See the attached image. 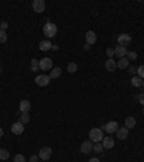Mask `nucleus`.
<instances>
[{
	"instance_id": "obj_1",
	"label": "nucleus",
	"mask_w": 144,
	"mask_h": 162,
	"mask_svg": "<svg viewBox=\"0 0 144 162\" xmlns=\"http://www.w3.org/2000/svg\"><path fill=\"white\" fill-rule=\"evenodd\" d=\"M104 139V133H102V129L94 128L89 130V140L92 143H98V142H102Z\"/></svg>"
},
{
	"instance_id": "obj_2",
	"label": "nucleus",
	"mask_w": 144,
	"mask_h": 162,
	"mask_svg": "<svg viewBox=\"0 0 144 162\" xmlns=\"http://www.w3.org/2000/svg\"><path fill=\"white\" fill-rule=\"evenodd\" d=\"M56 32H58V26H56L55 23H45V26H43V35L49 39V38H53L56 35Z\"/></svg>"
},
{
	"instance_id": "obj_3",
	"label": "nucleus",
	"mask_w": 144,
	"mask_h": 162,
	"mask_svg": "<svg viewBox=\"0 0 144 162\" xmlns=\"http://www.w3.org/2000/svg\"><path fill=\"white\" fill-rule=\"evenodd\" d=\"M35 83L38 84L39 87H46V85L50 83V77L46 75V74H40V75H38V77L35 78Z\"/></svg>"
},
{
	"instance_id": "obj_4",
	"label": "nucleus",
	"mask_w": 144,
	"mask_h": 162,
	"mask_svg": "<svg viewBox=\"0 0 144 162\" xmlns=\"http://www.w3.org/2000/svg\"><path fill=\"white\" fill-rule=\"evenodd\" d=\"M45 7H46V3H45L43 0H33V3H32V9H33V12H36V13L45 12Z\"/></svg>"
},
{
	"instance_id": "obj_5",
	"label": "nucleus",
	"mask_w": 144,
	"mask_h": 162,
	"mask_svg": "<svg viewBox=\"0 0 144 162\" xmlns=\"http://www.w3.org/2000/svg\"><path fill=\"white\" fill-rule=\"evenodd\" d=\"M50 157H52V149L48 148V146H45V148H42V149L39 151V158H40L42 161H49Z\"/></svg>"
},
{
	"instance_id": "obj_6",
	"label": "nucleus",
	"mask_w": 144,
	"mask_h": 162,
	"mask_svg": "<svg viewBox=\"0 0 144 162\" xmlns=\"http://www.w3.org/2000/svg\"><path fill=\"white\" fill-rule=\"evenodd\" d=\"M52 59L50 58H42L40 61H39V68L40 70H43V71H48V70H52Z\"/></svg>"
},
{
	"instance_id": "obj_7",
	"label": "nucleus",
	"mask_w": 144,
	"mask_h": 162,
	"mask_svg": "<svg viewBox=\"0 0 144 162\" xmlns=\"http://www.w3.org/2000/svg\"><path fill=\"white\" fill-rule=\"evenodd\" d=\"M104 129L107 130V133H115L118 130V122L117 120H111L104 126Z\"/></svg>"
},
{
	"instance_id": "obj_8",
	"label": "nucleus",
	"mask_w": 144,
	"mask_h": 162,
	"mask_svg": "<svg viewBox=\"0 0 144 162\" xmlns=\"http://www.w3.org/2000/svg\"><path fill=\"white\" fill-rule=\"evenodd\" d=\"M23 132H25V124L20 122H16L12 124V133L15 135H22Z\"/></svg>"
},
{
	"instance_id": "obj_9",
	"label": "nucleus",
	"mask_w": 144,
	"mask_h": 162,
	"mask_svg": "<svg viewBox=\"0 0 144 162\" xmlns=\"http://www.w3.org/2000/svg\"><path fill=\"white\" fill-rule=\"evenodd\" d=\"M92 151H94V143L91 140L82 142V145H81V152L82 153H89V152H92Z\"/></svg>"
},
{
	"instance_id": "obj_10",
	"label": "nucleus",
	"mask_w": 144,
	"mask_h": 162,
	"mask_svg": "<svg viewBox=\"0 0 144 162\" xmlns=\"http://www.w3.org/2000/svg\"><path fill=\"white\" fill-rule=\"evenodd\" d=\"M130 42H131V36L128 34L118 35V44L121 45V46H127V45H130Z\"/></svg>"
},
{
	"instance_id": "obj_11",
	"label": "nucleus",
	"mask_w": 144,
	"mask_h": 162,
	"mask_svg": "<svg viewBox=\"0 0 144 162\" xmlns=\"http://www.w3.org/2000/svg\"><path fill=\"white\" fill-rule=\"evenodd\" d=\"M101 143H102V146H104V149H112V148H114V145H115V142H114V139H112L111 136L104 138Z\"/></svg>"
},
{
	"instance_id": "obj_12",
	"label": "nucleus",
	"mask_w": 144,
	"mask_h": 162,
	"mask_svg": "<svg viewBox=\"0 0 144 162\" xmlns=\"http://www.w3.org/2000/svg\"><path fill=\"white\" fill-rule=\"evenodd\" d=\"M85 41H87L88 45H92L97 42V35H95L94 31H88V32L85 34Z\"/></svg>"
},
{
	"instance_id": "obj_13",
	"label": "nucleus",
	"mask_w": 144,
	"mask_h": 162,
	"mask_svg": "<svg viewBox=\"0 0 144 162\" xmlns=\"http://www.w3.org/2000/svg\"><path fill=\"white\" fill-rule=\"evenodd\" d=\"M105 70L107 71H110V73H114L117 70V62L112 59V58H108L105 61Z\"/></svg>"
},
{
	"instance_id": "obj_14",
	"label": "nucleus",
	"mask_w": 144,
	"mask_h": 162,
	"mask_svg": "<svg viewBox=\"0 0 144 162\" xmlns=\"http://www.w3.org/2000/svg\"><path fill=\"white\" fill-rule=\"evenodd\" d=\"M117 136H118V139L120 140H124V139H127V136H128V129L124 126V128H118V130L115 132Z\"/></svg>"
},
{
	"instance_id": "obj_15",
	"label": "nucleus",
	"mask_w": 144,
	"mask_h": 162,
	"mask_svg": "<svg viewBox=\"0 0 144 162\" xmlns=\"http://www.w3.org/2000/svg\"><path fill=\"white\" fill-rule=\"evenodd\" d=\"M19 110L22 113H29L30 110V101L29 100H22L20 101V104H19Z\"/></svg>"
},
{
	"instance_id": "obj_16",
	"label": "nucleus",
	"mask_w": 144,
	"mask_h": 162,
	"mask_svg": "<svg viewBox=\"0 0 144 162\" xmlns=\"http://www.w3.org/2000/svg\"><path fill=\"white\" fill-rule=\"evenodd\" d=\"M39 49H40V51H49V49H52V44H50V41L49 39L40 41V42H39Z\"/></svg>"
},
{
	"instance_id": "obj_17",
	"label": "nucleus",
	"mask_w": 144,
	"mask_h": 162,
	"mask_svg": "<svg viewBox=\"0 0 144 162\" xmlns=\"http://www.w3.org/2000/svg\"><path fill=\"white\" fill-rule=\"evenodd\" d=\"M114 51H115V55L118 56V58H124V56L127 55V48L125 46H117V48H114Z\"/></svg>"
},
{
	"instance_id": "obj_18",
	"label": "nucleus",
	"mask_w": 144,
	"mask_h": 162,
	"mask_svg": "<svg viewBox=\"0 0 144 162\" xmlns=\"http://www.w3.org/2000/svg\"><path fill=\"white\" fill-rule=\"evenodd\" d=\"M128 65H130L128 58H121V59H118V62H117V68H118V70H124V68H127Z\"/></svg>"
},
{
	"instance_id": "obj_19",
	"label": "nucleus",
	"mask_w": 144,
	"mask_h": 162,
	"mask_svg": "<svg viewBox=\"0 0 144 162\" xmlns=\"http://www.w3.org/2000/svg\"><path fill=\"white\" fill-rule=\"evenodd\" d=\"M135 124H137V122H135V119H134L133 116H128V117L125 119V128H127L128 130L135 128Z\"/></svg>"
},
{
	"instance_id": "obj_20",
	"label": "nucleus",
	"mask_w": 144,
	"mask_h": 162,
	"mask_svg": "<svg viewBox=\"0 0 144 162\" xmlns=\"http://www.w3.org/2000/svg\"><path fill=\"white\" fill-rule=\"evenodd\" d=\"M61 74H62L61 68H52V70H50V73H49V77H50V80H52V78H59V77H61Z\"/></svg>"
},
{
	"instance_id": "obj_21",
	"label": "nucleus",
	"mask_w": 144,
	"mask_h": 162,
	"mask_svg": "<svg viewBox=\"0 0 144 162\" xmlns=\"http://www.w3.org/2000/svg\"><path fill=\"white\" fill-rule=\"evenodd\" d=\"M131 84H133V87H141L143 85V78H140L139 75H135L131 78Z\"/></svg>"
},
{
	"instance_id": "obj_22",
	"label": "nucleus",
	"mask_w": 144,
	"mask_h": 162,
	"mask_svg": "<svg viewBox=\"0 0 144 162\" xmlns=\"http://www.w3.org/2000/svg\"><path fill=\"white\" fill-rule=\"evenodd\" d=\"M39 68V61L36 59V58H33L32 61H30V71H33V73H36Z\"/></svg>"
},
{
	"instance_id": "obj_23",
	"label": "nucleus",
	"mask_w": 144,
	"mask_h": 162,
	"mask_svg": "<svg viewBox=\"0 0 144 162\" xmlns=\"http://www.w3.org/2000/svg\"><path fill=\"white\" fill-rule=\"evenodd\" d=\"M67 70L71 74H74V73H77V71H78V65L75 64V62H69V64H68V67H67Z\"/></svg>"
},
{
	"instance_id": "obj_24",
	"label": "nucleus",
	"mask_w": 144,
	"mask_h": 162,
	"mask_svg": "<svg viewBox=\"0 0 144 162\" xmlns=\"http://www.w3.org/2000/svg\"><path fill=\"white\" fill-rule=\"evenodd\" d=\"M29 120H30V116H29V113H22V114H20V119H19V122H20V123L26 124Z\"/></svg>"
},
{
	"instance_id": "obj_25",
	"label": "nucleus",
	"mask_w": 144,
	"mask_h": 162,
	"mask_svg": "<svg viewBox=\"0 0 144 162\" xmlns=\"http://www.w3.org/2000/svg\"><path fill=\"white\" fill-rule=\"evenodd\" d=\"M9 157H10L9 151H6V149H0V161H6Z\"/></svg>"
},
{
	"instance_id": "obj_26",
	"label": "nucleus",
	"mask_w": 144,
	"mask_h": 162,
	"mask_svg": "<svg viewBox=\"0 0 144 162\" xmlns=\"http://www.w3.org/2000/svg\"><path fill=\"white\" fill-rule=\"evenodd\" d=\"M94 151L97 152V153H101V152L104 151V146H102V143H101V142H98V143H94Z\"/></svg>"
},
{
	"instance_id": "obj_27",
	"label": "nucleus",
	"mask_w": 144,
	"mask_h": 162,
	"mask_svg": "<svg viewBox=\"0 0 144 162\" xmlns=\"http://www.w3.org/2000/svg\"><path fill=\"white\" fill-rule=\"evenodd\" d=\"M13 162H26V159H25V157H23L22 153H17L13 158Z\"/></svg>"
},
{
	"instance_id": "obj_28",
	"label": "nucleus",
	"mask_w": 144,
	"mask_h": 162,
	"mask_svg": "<svg viewBox=\"0 0 144 162\" xmlns=\"http://www.w3.org/2000/svg\"><path fill=\"white\" fill-rule=\"evenodd\" d=\"M127 58L130 59H137V52H134V51H127Z\"/></svg>"
},
{
	"instance_id": "obj_29",
	"label": "nucleus",
	"mask_w": 144,
	"mask_h": 162,
	"mask_svg": "<svg viewBox=\"0 0 144 162\" xmlns=\"http://www.w3.org/2000/svg\"><path fill=\"white\" fill-rule=\"evenodd\" d=\"M137 75H139L140 78L144 80V65H140V67L137 68Z\"/></svg>"
},
{
	"instance_id": "obj_30",
	"label": "nucleus",
	"mask_w": 144,
	"mask_h": 162,
	"mask_svg": "<svg viewBox=\"0 0 144 162\" xmlns=\"http://www.w3.org/2000/svg\"><path fill=\"white\" fill-rule=\"evenodd\" d=\"M6 41H7V35H6V32L0 31V44H5Z\"/></svg>"
},
{
	"instance_id": "obj_31",
	"label": "nucleus",
	"mask_w": 144,
	"mask_h": 162,
	"mask_svg": "<svg viewBox=\"0 0 144 162\" xmlns=\"http://www.w3.org/2000/svg\"><path fill=\"white\" fill-rule=\"evenodd\" d=\"M114 55H115V51H114V48H107V56H108V58H112Z\"/></svg>"
},
{
	"instance_id": "obj_32",
	"label": "nucleus",
	"mask_w": 144,
	"mask_h": 162,
	"mask_svg": "<svg viewBox=\"0 0 144 162\" xmlns=\"http://www.w3.org/2000/svg\"><path fill=\"white\" fill-rule=\"evenodd\" d=\"M9 28V23L7 22H0V31H3V32H6V29Z\"/></svg>"
},
{
	"instance_id": "obj_33",
	"label": "nucleus",
	"mask_w": 144,
	"mask_h": 162,
	"mask_svg": "<svg viewBox=\"0 0 144 162\" xmlns=\"http://www.w3.org/2000/svg\"><path fill=\"white\" fill-rule=\"evenodd\" d=\"M38 158H39V155H32V157L29 158V162H38Z\"/></svg>"
},
{
	"instance_id": "obj_34",
	"label": "nucleus",
	"mask_w": 144,
	"mask_h": 162,
	"mask_svg": "<svg viewBox=\"0 0 144 162\" xmlns=\"http://www.w3.org/2000/svg\"><path fill=\"white\" fill-rule=\"evenodd\" d=\"M139 103L141 104V106H144V93L139 95Z\"/></svg>"
},
{
	"instance_id": "obj_35",
	"label": "nucleus",
	"mask_w": 144,
	"mask_h": 162,
	"mask_svg": "<svg viewBox=\"0 0 144 162\" xmlns=\"http://www.w3.org/2000/svg\"><path fill=\"white\" fill-rule=\"evenodd\" d=\"M130 73L135 74V73H137V67H130Z\"/></svg>"
},
{
	"instance_id": "obj_36",
	"label": "nucleus",
	"mask_w": 144,
	"mask_h": 162,
	"mask_svg": "<svg viewBox=\"0 0 144 162\" xmlns=\"http://www.w3.org/2000/svg\"><path fill=\"white\" fill-rule=\"evenodd\" d=\"M89 162H100V159H97V158H91Z\"/></svg>"
},
{
	"instance_id": "obj_37",
	"label": "nucleus",
	"mask_w": 144,
	"mask_h": 162,
	"mask_svg": "<svg viewBox=\"0 0 144 162\" xmlns=\"http://www.w3.org/2000/svg\"><path fill=\"white\" fill-rule=\"evenodd\" d=\"M3 133H5V132H3V128H0V138H3Z\"/></svg>"
},
{
	"instance_id": "obj_38",
	"label": "nucleus",
	"mask_w": 144,
	"mask_h": 162,
	"mask_svg": "<svg viewBox=\"0 0 144 162\" xmlns=\"http://www.w3.org/2000/svg\"><path fill=\"white\" fill-rule=\"evenodd\" d=\"M89 46H91V45H88V44H87L85 46H84V49H85V51H88V49H89Z\"/></svg>"
},
{
	"instance_id": "obj_39",
	"label": "nucleus",
	"mask_w": 144,
	"mask_h": 162,
	"mask_svg": "<svg viewBox=\"0 0 144 162\" xmlns=\"http://www.w3.org/2000/svg\"><path fill=\"white\" fill-rule=\"evenodd\" d=\"M2 71H3V67H0V73H2Z\"/></svg>"
},
{
	"instance_id": "obj_40",
	"label": "nucleus",
	"mask_w": 144,
	"mask_h": 162,
	"mask_svg": "<svg viewBox=\"0 0 144 162\" xmlns=\"http://www.w3.org/2000/svg\"><path fill=\"white\" fill-rule=\"evenodd\" d=\"M143 87H144V80H143Z\"/></svg>"
},
{
	"instance_id": "obj_41",
	"label": "nucleus",
	"mask_w": 144,
	"mask_h": 162,
	"mask_svg": "<svg viewBox=\"0 0 144 162\" xmlns=\"http://www.w3.org/2000/svg\"><path fill=\"white\" fill-rule=\"evenodd\" d=\"M143 113H144V109H143Z\"/></svg>"
}]
</instances>
